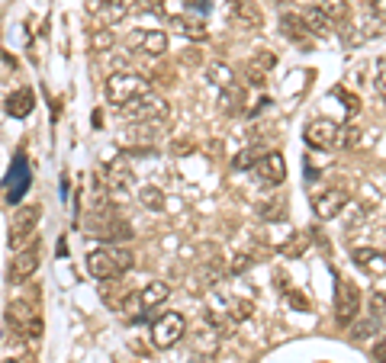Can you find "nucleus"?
I'll list each match as a JSON object with an SVG mask.
<instances>
[{
	"label": "nucleus",
	"instance_id": "f257e3e1",
	"mask_svg": "<svg viewBox=\"0 0 386 363\" xmlns=\"http://www.w3.org/2000/svg\"><path fill=\"white\" fill-rule=\"evenodd\" d=\"M132 264L135 260L126 247H96V251H87V260H84L94 280H116L132 270Z\"/></svg>",
	"mask_w": 386,
	"mask_h": 363
},
{
	"label": "nucleus",
	"instance_id": "f03ea898",
	"mask_svg": "<svg viewBox=\"0 0 386 363\" xmlns=\"http://www.w3.org/2000/svg\"><path fill=\"white\" fill-rule=\"evenodd\" d=\"M87 235L103 238V241H129L132 238V228H129V222H122L107 203H100V206H94L87 215Z\"/></svg>",
	"mask_w": 386,
	"mask_h": 363
},
{
	"label": "nucleus",
	"instance_id": "7ed1b4c3",
	"mask_svg": "<svg viewBox=\"0 0 386 363\" xmlns=\"http://www.w3.org/2000/svg\"><path fill=\"white\" fill-rule=\"evenodd\" d=\"M152 87H148V81L142 78V74H132V71H113L107 78V100L119 110V106H126L129 100L142 97V93H148Z\"/></svg>",
	"mask_w": 386,
	"mask_h": 363
},
{
	"label": "nucleus",
	"instance_id": "20e7f679",
	"mask_svg": "<svg viewBox=\"0 0 386 363\" xmlns=\"http://www.w3.org/2000/svg\"><path fill=\"white\" fill-rule=\"evenodd\" d=\"M357 312H360V292L357 286L351 283V280H335V318H338V324L345 328V324L357 322Z\"/></svg>",
	"mask_w": 386,
	"mask_h": 363
},
{
	"label": "nucleus",
	"instance_id": "39448f33",
	"mask_svg": "<svg viewBox=\"0 0 386 363\" xmlns=\"http://www.w3.org/2000/svg\"><path fill=\"white\" fill-rule=\"evenodd\" d=\"M119 113L126 119H132V123H152V119H161L167 113V103L158 97V93H142V97L129 100L126 106H119Z\"/></svg>",
	"mask_w": 386,
	"mask_h": 363
},
{
	"label": "nucleus",
	"instance_id": "423d86ee",
	"mask_svg": "<svg viewBox=\"0 0 386 363\" xmlns=\"http://www.w3.org/2000/svg\"><path fill=\"white\" fill-rule=\"evenodd\" d=\"M39 219H42V206H36V203L19 206L16 213H13V219H10V247L26 245V241L32 238V232H36Z\"/></svg>",
	"mask_w": 386,
	"mask_h": 363
},
{
	"label": "nucleus",
	"instance_id": "0eeeda50",
	"mask_svg": "<svg viewBox=\"0 0 386 363\" xmlns=\"http://www.w3.org/2000/svg\"><path fill=\"white\" fill-rule=\"evenodd\" d=\"M187 331V318L180 312H167L152 324V344L154 347H174Z\"/></svg>",
	"mask_w": 386,
	"mask_h": 363
},
{
	"label": "nucleus",
	"instance_id": "6e6552de",
	"mask_svg": "<svg viewBox=\"0 0 386 363\" xmlns=\"http://www.w3.org/2000/svg\"><path fill=\"white\" fill-rule=\"evenodd\" d=\"M251 174H254L257 183H267V187H280V183L287 180V161H283V155L270 151V155H261V158H257L254 168H251Z\"/></svg>",
	"mask_w": 386,
	"mask_h": 363
},
{
	"label": "nucleus",
	"instance_id": "1a4fd4ad",
	"mask_svg": "<svg viewBox=\"0 0 386 363\" xmlns=\"http://www.w3.org/2000/svg\"><path fill=\"white\" fill-rule=\"evenodd\" d=\"M338 132H341L338 123H332V119H325V116H315L306 123L302 136H306V142L312 145V148H335V145H338Z\"/></svg>",
	"mask_w": 386,
	"mask_h": 363
},
{
	"label": "nucleus",
	"instance_id": "9d476101",
	"mask_svg": "<svg viewBox=\"0 0 386 363\" xmlns=\"http://www.w3.org/2000/svg\"><path fill=\"white\" fill-rule=\"evenodd\" d=\"M36 270H39V245H29V247H23V251L13 254L6 280H10L13 286H23Z\"/></svg>",
	"mask_w": 386,
	"mask_h": 363
},
{
	"label": "nucleus",
	"instance_id": "9b49d317",
	"mask_svg": "<svg viewBox=\"0 0 386 363\" xmlns=\"http://www.w3.org/2000/svg\"><path fill=\"white\" fill-rule=\"evenodd\" d=\"M345 206H347V193H345V190H338V187L322 190V193L312 200V213H315V219H322V222L341 215V209H345Z\"/></svg>",
	"mask_w": 386,
	"mask_h": 363
},
{
	"label": "nucleus",
	"instance_id": "f8f14e48",
	"mask_svg": "<svg viewBox=\"0 0 386 363\" xmlns=\"http://www.w3.org/2000/svg\"><path fill=\"white\" fill-rule=\"evenodd\" d=\"M29 180H32L29 164H26V158H23V155H16V158H13L10 174H6V200H10V206H13V203L23 200V193L29 190Z\"/></svg>",
	"mask_w": 386,
	"mask_h": 363
},
{
	"label": "nucleus",
	"instance_id": "ddd939ff",
	"mask_svg": "<svg viewBox=\"0 0 386 363\" xmlns=\"http://www.w3.org/2000/svg\"><path fill=\"white\" fill-rule=\"evenodd\" d=\"M296 14H300L302 26L309 29V36H312V39H328V36L335 33L332 16H328L322 7H302V10H296Z\"/></svg>",
	"mask_w": 386,
	"mask_h": 363
},
{
	"label": "nucleus",
	"instance_id": "4468645a",
	"mask_svg": "<svg viewBox=\"0 0 386 363\" xmlns=\"http://www.w3.org/2000/svg\"><path fill=\"white\" fill-rule=\"evenodd\" d=\"M229 16L244 29H261L264 26V14L257 10V4H251V0H232Z\"/></svg>",
	"mask_w": 386,
	"mask_h": 363
},
{
	"label": "nucleus",
	"instance_id": "2eb2a0df",
	"mask_svg": "<svg viewBox=\"0 0 386 363\" xmlns=\"http://www.w3.org/2000/svg\"><path fill=\"white\" fill-rule=\"evenodd\" d=\"M274 68H277V55L267 52V48H257V52L251 55V61H248V84L251 87H261L264 78H267Z\"/></svg>",
	"mask_w": 386,
	"mask_h": 363
},
{
	"label": "nucleus",
	"instance_id": "dca6fc26",
	"mask_svg": "<svg viewBox=\"0 0 386 363\" xmlns=\"http://www.w3.org/2000/svg\"><path fill=\"white\" fill-rule=\"evenodd\" d=\"M129 48H142L145 55H164L167 52V36L161 29H145V33L129 36Z\"/></svg>",
	"mask_w": 386,
	"mask_h": 363
},
{
	"label": "nucleus",
	"instance_id": "f3484780",
	"mask_svg": "<svg viewBox=\"0 0 386 363\" xmlns=\"http://www.w3.org/2000/svg\"><path fill=\"white\" fill-rule=\"evenodd\" d=\"M32 106H36V93H32L29 87H19L16 93L6 97V113H10L13 119H26L32 113Z\"/></svg>",
	"mask_w": 386,
	"mask_h": 363
},
{
	"label": "nucleus",
	"instance_id": "a211bd4d",
	"mask_svg": "<svg viewBox=\"0 0 386 363\" xmlns=\"http://www.w3.org/2000/svg\"><path fill=\"white\" fill-rule=\"evenodd\" d=\"M167 26L174 33L187 36V39H206V26L199 20H193V16H167Z\"/></svg>",
	"mask_w": 386,
	"mask_h": 363
},
{
	"label": "nucleus",
	"instance_id": "6ab92c4d",
	"mask_svg": "<svg viewBox=\"0 0 386 363\" xmlns=\"http://www.w3.org/2000/svg\"><path fill=\"white\" fill-rule=\"evenodd\" d=\"M354 264L367 273H386V257L380 251H370V247H357L354 251Z\"/></svg>",
	"mask_w": 386,
	"mask_h": 363
},
{
	"label": "nucleus",
	"instance_id": "aec40b11",
	"mask_svg": "<svg viewBox=\"0 0 386 363\" xmlns=\"http://www.w3.org/2000/svg\"><path fill=\"white\" fill-rule=\"evenodd\" d=\"M280 29H283V36H287L290 42H302L306 46L312 36H309V29L302 26V20H300V14H283L280 16Z\"/></svg>",
	"mask_w": 386,
	"mask_h": 363
},
{
	"label": "nucleus",
	"instance_id": "412c9836",
	"mask_svg": "<svg viewBox=\"0 0 386 363\" xmlns=\"http://www.w3.org/2000/svg\"><path fill=\"white\" fill-rule=\"evenodd\" d=\"M139 296H142V312H145V309H154V305L167 302V296H171V286L161 283V280H154V283H148L145 290L139 292Z\"/></svg>",
	"mask_w": 386,
	"mask_h": 363
},
{
	"label": "nucleus",
	"instance_id": "4be33fe9",
	"mask_svg": "<svg viewBox=\"0 0 386 363\" xmlns=\"http://www.w3.org/2000/svg\"><path fill=\"white\" fill-rule=\"evenodd\" d=\"M132 10V0H107L96 14L103 16V23L107 26H113V23H119V20H126V14Z\"/></svg>",
	"mask_w": 386,
	"mask_h": 363
},
{
	"label": "nucleus",
	"instance_id": "5701e85b",
	"mask_svg": "<svg viewBox=\"0 0 386 363\" xmlns=\"http://www.w3.org/2000/svg\"><path fill=\"white\" fill-rule=\"evenodd\" d=\"M107 177H109V187H116V190H126L129 183H132V170H129L126 158H116V161L109 164Z\"/></svg>",
	"mask_w": 386,
	"mask_h": 363
},
{
	"label": "nucleus",
	"instance_id": "b1692460",
	"mask_svg": "<svg viewBox=\"0 0 386 363\" xmlns=\"http://www.w3.org/2000/svg\"><path fill=\"white\" fill-rule=\"evenodd\" d=\"M139 203H142L145 209H152V213H161V209L167 206L164 193H161L158 187H142V190H139Z\"/></svg>",
	"mask_w": 386,
	"mask_h": 363
},
{
	"label": "nucleus",
	"instance_id": "393cba45",
	"mask_svg": "<svg viewBox=\"0 0 386 363\" xmlns=\"http://www.w3.org/2000/svg\"><path fill=\"white\" fill-rule=\"evenodd\" d=\"M380 331V318H364V322H351V341H367V337H373Z\"/></svg>",
	"mask_w": 386,
	"mask_h": 363
},
{
	"label": "nucleus",
	"instance_id": "a878e982",
	"mask_svg": "<svg viewBox=\"0 0 386 363\" xmlns=\"http://www.w3.org/2000/svg\"><path fill=\"white\" fill-rule=\"evenodd\" d=\"M116 42V36L109 33V26H96L94 33H90V52H109Z\"/></svg>",
	"mask_w": 386,
	"mask_h": 363
},
{
	"label": "nucleus",
	"instance_id": "bb28decb",
	"mask_svg": "<svg viewBox=\"0 0 386 363\" xmlns=\"http://www.w3.org/2000/svg\"><path fill=\"white\" fill-rule=\"evenodd\" d=\"M309 232H300V235H293V238L287 241V245L280 247V254L283 257H302V254H306V247H309Z\"/></svg>",
	"mask_w": 386,
	"mask_h": 363
},
{
	"label": "nucleus",
	"instance_id": "cd10ccee",
	"mask_svg": "<svg viewBox=\"0 0 386 363\" xmlns=\"http://www.w3.org/2000/svg\"><path fill=\"white\" fill-rule=\"evenodd\" d=\"M319 7L325 10L328 16H332V23H345V20H347V14H351V10H347V4H345V0H322Z\"/></svg>",
	"mask_w": 386,
	"mask_h": 363
},
{
	"label": "nucleus",
	"instance_id": "c85d7f7f",
	"mask_svg": "<svg viewBox=\"0 0 386 363\" xmlns=\"http://www.w3.org/2000/svg\"><path fill=\"white\" fill-rule=\"evenodd\" d=\"M257 215L261 219H270V222H280L283 215H287V209H283V200H267L257 206Z\"/></svg>",
	"mask_w": 386,
	"mask_h": 363
},
{
	"label": "nucleus",
	"instance_id": "c756f323",
	"mask_svg": "<svg viewBox=\"0 0 386 363\" xmlns=\"http://www.w3.org/2000/svg\"><path fill=\"white\" fill-rule=\"evenodd\" d=\"M209 81H212V84H219L222 91L235 84V78H232V71H229L225 65H212V68H209Z\"/></svg>",
	"mask_w": 386,
	"mask_h": 363
},
{
	"label": "nucleus",
	"instance_id": "7c9ffc66",
	"mask_svg": "<svg viewBox=\"0 0 386 363\" xmlns=\"http://www.w3.org/2000/svg\"><path fill=\"white\" fill-rule=\"evenodd\" d=\"M335 97L341 100V106H345L347 116H357V113H360V100L354 97V93H347V91H335Z\"/></svg>",
	"mask_w": 386,
	"mask_h": 363
},
{
	"label": "nucleus",
	"instance_id": "2f4dec72",
	"mask_svg": "<svg viewBox=\"0 0 386 363\" xmlns=\"http://www.w3.org/2000/svg\"><path fill=\"white\" fill-rule=\"evenodd\" d=\"M367 305H370V315L383 322L386 318V292H370V302Z\"/></svg>",
	"mask_w": 386,
	"mask_h": 363
},
{
	"label": "nucleus",
	"instance_id": "473e14b6",
	"mask_svg": "<svg viewBox=\"0 0 386 363\" xmlns=\"http://www.w3.org/2000/svg\"><path fill=\"white\" fill-rule=\"evenodd\" d=\"M119 309H122V312H129V315H135V312L142 309V296H139V292H129V296L119 302Z\"/></svg>",
	"mask_w": 386,
	"mask_h": 363
},
{
	"label": "nucleus",
	"instance_id": "72a5a7b5",
	"mask_svg": "<svg viewBox=\"0 0 386 363\" xmlns=\"http://www.w3.org/2000/svg\"><path fill=\"white\" fill-rule=\"evenodd\" d=\"M254 161H257V158H254V151L248 148V151H242V155H238L232 164H235V170H251V168H254Z\"/></svg>",
	"mask_w": 386,
	"mask_h": 363
},
{
	"label": "nucleus",
	"instance_id": "f704fd0d",
	"mask_svg": "<svg viewBox=\"0 0 386 363\" xmlns=\"http://www.w3.org/2000/svg\"><path fill=\"white\" fill-rule=\"evenodd\" d=\"M377 93L386 100V55L377 61Z\"/></svg>",
	"mask_w": 386,
	"mask_h": 363
},
{
	"label": "nucleus",
	"instance_id": "c9c22d12",
	"mask_svg": "<svg viewBox=\"0 0 386 363\" xmlns=\"http://www.w3.org/2000/svg\"><path fill=\"white\" fill-rule=\"evenodd\" d=\"M287 299H290V305H300L302 312H309V302H306V299H302V296H293V292H290Z\"/></svg>",
	"mask_w": 386,
	"mask_h": 363
},
{
	"label": "nucleus",
	"instance_id": "e433bc0d",
	"mask_svg": "<svg viewBox=\"0 0 386 363\" xmlns=\"http://www.w3.org/2000/svg\"><path fill=\"white\" fill-rule=\"evenodd\" d=\"M373 10H377L380 20H386V0H373Z\"/></svg>",
	"mask_w": 386,
	"mask_h": 363
},
{
	"label": "nucleus",
	"instance_id": "4c0bfd02",
	"mask_svg": "<svg viewBox=\"0 0 386 363\" xmlns=\"http://www.w3.org/2000/svg\"><path fill=\"white\" fill-rule=\"evenodd\" d=\"M107 0H87V10H100Z\"/></svg>",
	"mask_w": 386,
	"mask_h": 363
},
{
	"label": "nucleus",
	"instance_id": "58836bf2",
	"mask_svg": "<svg viewBox=\"0 0 386 363\" xmlns=\"http://www.w3.org/2000/svg\"><path fill=\"white\" fill-rule=\"evenodd\" d=\"M4 363H19V360H4Z\"/></svg>",
	"mask_w": 386,
	"mask_h": 363
}]
</instances>
